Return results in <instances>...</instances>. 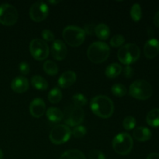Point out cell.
<instances>
[{"label":"cell","mask_w":159,"mask_h":159,"mask_svg":"<svg viewBox=\"0 0 159 159\" xmlns=\"http://www.w3.org/2000/svg\"><path fill=\"white\" fill-rule=\"evenodd\" d=\"M90 109L96 116L107 119L113 115L114 106L113 101L107 96H97L91 100Z\"/></svg>","instance_id":"obj_1"},{"label":"cell","mask_w":159,"mask_h":159,"mask_svg":"<svg viewBox=\"0 0 159 159\" xmlns=\"http://www.w3.org/2000/svg\"><path fill=\"white\" fill-rule=\"evenodd\" d=\"M110 54V47L104 42L97 41L92 43L87 51V56L93 63L101 64L108 59Z\"/></svg>","instance_id":"obj_2"},{"label":"cell","mask_w":159,"mask_h":159,"mask_svg":"<svg viewBox=\"0 0 159 159\" xmlns=\"http://www.w3.org/2000/svg\"><path fill=\"white\" fill-rule=\"evenodd\" d=\"M130 95L139 100H146L152 96L153 89L149 82L144 79H138L130 85L129 89Z\"/></svg>","instance_id":"obj_3"},{"label":"cell","mask_w":159,"mask_h":159,"mask_svg":"<svg viewBox=\"0 0 159 159\" xmlns=\"http://www.w3.org/2000/svg\"><path fill=\"white\" fill-rule=\"evenodd\" d=\"M141 51L139 47L135 43H129L120 48L117 57L120 61L126 65H130L136 62L140 57Z\"/></svg>","instance_id":"obj_4"},{"label":"cell","mask_w":159,"mask_h":159,"mask_svg":"<svg viewBox=\"0 0 159 159\" xmlns=\"http://www.w3.org/2000/svg\"><path fill=\"white\" fill-rule=\"evenodd\" d=\"M62 36L65 41L71 47H79L83 43L85 34L83 29L75 26H68L64 29Z\"/></svg>","instance_id":"obj_5"},{"label":"cell","mask_w":159,"mask_h":159,"mask_svg":"<svg viewBox=\"0 0 159 159\" xmlns=\"http://www.w3.org/2000/svg\"><path fill=\"white\" fill-rule=\"evenodd\" d=\"M85 117V113L82 107L75 105H69L65 108L63 113V118L67 126L77 127L82 124Z\"/></svg>","instance_id":"obj_6"},{"label":"cell","mask_w":159,"mask_h":159,"mask_svg":"<svg viewBox=\"0 0 159 159\" xmlns=\"http://www.w3.org/2000/svg\"><path fill=\"white\" fill-rule=\"evenodd\" d=\"M134 142L131 136L127 133L116 135L113 141V150L120 155H127L131 152Z\"/></svg>","instance_id":"obj_7"},{"label":"cell","mask_w":159,"mask_h":159,"mask_svg":"<svg viewBox=\"0 0 159 159\" xmlns=\"http://www.w3.org/2000/svg\"><path fill=\"white\" fill-rule=\"evenodd\" d=\"M18 20V12L13 6L7 3L0 5V23L4 26H13Z\"/></svg>","instance_id":"obj_8"},{"label":"cell","mask_w":159,"mask_h":159,"mask_svg":"<svg viewBox=\"0 0 159 159\" xmlns=\"http://www.w3.org/2000/svg\"><path fill=\"white\" fill-rule=\"evenodd\" d=\"M30 52L36 60H45L49 55V46L41 39H34L30 43Z\"/></svg>","instance_id":"obj_9"},{"label":"cell","mask_w":159,"mask_h":159,"mask_svg":"<svg viewBox=\"0 0 159 159\" xmlns=\"http://www.w3.org/2000/svg\"><path fill=\"white\" fill-rule=\"evenodd\" d=\"M71 130L65 124L56 125L50 133V140L54 144H62L70 139Z\"/></svg>","instance_id":"obj_10"},{"label":"cell","mask_w":159,"mask_h":159,"mask_svg":"<svg viewBox=\"0 0 159 159\" xmlns=\"http://www.w3.org/2000/svg\"><path fill=\"white\" fill-rule=\"evenodd\" d=\"M49 13V8L45 2L42 1L37 2L31 6L29 11V15L31 20L37 23L43 21Z\"/></svg>","instance_id":"obj_11"},{"label":"cell","mask_w":159,"mask_h":159,"mask_svg":"<svg viewBox=\"0 0 159 159\" xmlns=\"http://www.w3.org/2000/svg\"><path fill=\"white\" fill-rule=\"evenodd\" d=\"M68 49L62 40H56L53 42L51 46V54L53 57L57 61H62L66 57Z\"/></svg>","instance_id":"obj_12"},{"label":"cell","mask_w":159,"mask_h":159,"mask_svg":"<svg viewBox=\"0 0 159 159\" xmlns=\"http://www.w3.org/2000/svg\"><path fill=\"white\" fill-rule=\"evenodd\" d=\"M30 113L34 117L40 118L46 111L44 101L40 98H36L30 104Z\"/></svg>","instance_id":"obj_13"},{"label":"cell","mask_w":159,"mask_h":159,"mask_svg":"<svg viewBox=\"0 0 159 159\" xmlns=\"http://www.w3.org/2000/svg\"><path fill=\"white\" fill-rule=\"evenodd\" d=\"M144 54L147 58L152 59L159 54V41L157 39L152 38L148 40L144 47Z\"/></svg>","instance_id":"obj_14"},{"label":"cell","mask_w":159,"mask_h":159,"mask_svg":"<svg viewBox=\"0 0 159 159\" xmlns=\"http://www.w3.org/2000/svg\"><path fill=\"white\" fill-rule=\"evenodd\" d=\"M11 88L15 93H23L27 91L29 88L28 79L23 76H19L15 78L11 83Z\"/></svg>","instance_id":"obj_15"},{"label":"cell","mask_w":159,"mask_h":159,"mask_svg":"<svg viewBox=\"0 0 159 159\" xmlns=\"http://www.w3.org/2000/svg\"><path fill=\"white\" fill-rule=\"evenodd\" d=\"M77 76L75 72L72 71H68L61 74L58 79V85L61 88H68L75 82Z\"/></svg>","instance_id":"obj_16"},{"label":"cell","mask_w":159,"mask_h":159,"mask_svg":"<svg viewBox=\"0 0 159 159\" xmlns=\"http://www.w3.org/2000/svg\"><path fill=\"white\" fill-rule=\"evenodd\" d=\"M133 137L138 141H147L152 138V132L148 128L144 127H139L134 129L133 132Z\"/></svg>","instance_id":"obj_17"},{"label":"cell","mask_w":159,"mask_h":159,"mask_svg":"<svg viewBox=\"0 0 159 159\" xmlns=\"http://www.w3.org/2000/svg\"><path fill=\"white\" fill-rule=\"evenodd\" d=\"M47 118L52 123H58L63 119V113L59 109L51 107L46 112Z\"/></svg>","instance_id":"obj_18"},{"label":"cell","mask_w":159,"mask_h":159,"mask_svg":"<svg viewBox=\"0 0 159 159\" xmlns=\"http://www.w3.org/2000/svg\"><path fill=\"white\" fill-rule=\"evenodd\" d=\"M95 34L100 40H106L110 37V30L107 25L100 23L95 27Z\"/></svg>","instance_id":"obj_19"},{"label":"cell","mask_w":159,"mask_h":159,"mask_svg":"<svg viewBox=\"0 0 159 159\" xmlns=\"http://www.w3.org/2000/svg\"><path fill=\"white\" fill-rule=\"evenodd\" d=\"M148 124L152 127H159V109L155 108L148 112L146 116Z\"/></svg>","instance_id":"obj_20"},{"label":"cell","mask_w":159,"mask_h":159,"mask_svg":"<svg viewBox=\"0 0 159 159\" xmlns=\"http://www.w3.org/2000/svg\"><path fill=\"white\" fill-rule=\"evenodd\" d=\"M122 70L123 68L120 65L117 63H113L110 64L107 67V69H106L105 74L107 77H108L109 79H115V78H116L121 74Z\"/></svg>","instance_id":"obj_21"},{"label":"cell","mask_w":159,"mask_h":159,"mask_svg":"<svg viewBox=\"0 0 159 159\" xmlns=\"http://www.w3.org/2000/svg\"><path fill=\"white\" fill-rule=\"evenodd\" d=\"M31 84L36 89L44 91L48 88V83L44 78L40 75H34L31 79Z\"/></svg>","instance_id":"obj_22"},{"label":"cell","mask_w":159,"mask_h":159,"mask_svg":"<svg viewBox=\"0 0 159 159\" xmlns=\"http://www.w3.org/2000/svg\"><path fill=\"white\" fill-rule=\"evenodd\" d=\"M60 159H86L85 155L77 149H71L64 152Z\"/></svg>","instance_id":"obj_23"},{"label":"cell","mask_w":159,"mask_h":159,"mask_svg":"<svg viewBox=\"0 0 159 159\" xmlns=\"http://www.w3.org/2000/svg\"><path fill=\"white\" fill-rule=\"evenodd\" d=\"M48 100L53 104L58 103L62 99V93L61 91V89L57 87H54V89L50 91V93H48Z\"/></svg>","instance_id":"obj_24"},{"label":"cell","mask_w":159,"mask_h":159,"mask_svg":"<svg viewBox=\"0 0 159 159\" xmlns=\"http://www.w3.org/2000/svg\"><path fill=\"white\" fill-rule=\"evenodd\" d=\"M43 68L45 72L48 75H56L57 72H58V68H57V64L51 60L46 61L43 63Z\"/></svg>","instance_id":"obj_25"},{"label":"cell","mask_w":159,"mask_h":159,"mask_svg":"<svg viewBox=\"0 0 159 159\" xmlns=\"http://www.w3.org/2000/svg\"><path fill=\"white\" fill-rule=\"evenodd\" d=\"M130 16H131L132 20L134 22L140 21L142 16V12H141V7L140 4L135 3L132 6L130 9Z\"/></svg>","instance_id":"obj_26"},{"label":"cell","mask_w":159,"mask_h":159,"mask_svg":"<svg viewBox=\"0 0 159 159\" xmlns=\"http://www.w3.org/2000/svg\"><path fill=\"white\" fill-rule=\"evenodd\" d=\"M112 93L115 96L117 97H122L124 96L127 93V89L124 85L122 84H114L111 88Z\"/></svg>","instance_id":"obj_27"},{"label":"cell","mask_w":159,"mask_h":159,"mask_svg":"<svg viewBox=\"0 0 159 159\" xmlns=\"http://www.w3.org/2000/svg\"><path fill=\"white\" fill-rule=\"evenodd\" d=\"M72 100L74 105L82 107L87 104V98L82 93H76L72 96Z\"/></svg>","instance_id":"obj_28"},{"label":"cell","mask_w":159,"mask_h":159,"mask_svg":"<svg viewBox=\"0 0 159 159\" xmlns=\"http://www.w3.org/2000/svg\"><path fill=\"white\" fill-rule=\"evenodd\" d=\"M136 125V120L134 116H128L123 120V127L126 130H133Z\"/></svg>","instance_id":"obj_29"},{"label":"cell","mask_w":159,"mask_h":159,"mask_svg":"<svg viewBox=\"0 0 159 159\" xmlns=\"http://www.w3.org/2000/svg\"><path fill=\"white\" fill-rule=\"evenodd\" d=\"M124 42H125V39H124V36L120 35V34H117V35H115L112 37L110 43L113 48H118V47L122 46Z\"/></svg>","instance_id":"obj_30"},{"label":"cell","mask_w":159,"mask_h":159,"mask_svg":"<svg viewBox=\"0 0 159 159\" xmlns=\"http://www.w3.org/2000/svg\"><path fill=\"white\" fill-rule=\"evenodd\" d=\"M86 128L85 127H83V126H77L71 131V134H72L75 138H79L85 136L86 134Z\"/></svg>","instance_id":"obj_31"},{"label":"cell","mask_w":159,"mask_h":159,"mask_svg":"<svg viewBox=\"0 0 159 159\" xmlns=\"http://www.w3.org/2000/svg\"><path fill=\"white\" fill-rule=\"evenodd\" d=\"M89 159H106V156L102 152L99 150H92L89 153Z\"/></svg>","instance_id":"obj_32"},{"label":"cell","mask_w":159,"mask_h":159,"mask_svg":"<svg viewBox=\"0 0 159 159\" xmlns=\"http://www.w3.org/2000/svg\"><path fill=\"white\" fill-rule=\"evenodd\" d=\"M41 36L43 39V41L51 42L54 40V35L50 30H43L41 33Z\"/></svg>","instance_id":"obj_33"},{"label":"cell","mask_w":159,"mask_h":159,"mask_svg":"<svg viewBox=\"0 0 159 159\" xmlns=\"http://www.w3.org/2000/svg\"><path fill=\"white\" fill-rule=\"evenodd\" d=\"M19 68H20V71L22 75H27L30 71V65L26 61H23L19 65Z\"/></svg>","instance_id":"obj_34"},{"label":"cell","mask_w":159,"mask_h":159,"mask_svg":"<svg viewBox=\"0 0 159 159\" xmlns=\"http://www.w3.org/2000/svg\"><path fill=\"white\" fill-rule=\"evenodd\" d=\"M122 71L124 77L127 78V79H130V78H131L132 76H133L134 70L133 68H132L130 66H129V65H127V66L122 70Z\"/></svg>","instance_id":"obj_35"},{"label":"cell","mask_w":159,"mask_h":159,"mask_svg":"<svg viewBox=\"0 0 159 159\" xmlns=\"http://www.w3.org/2000/svg\"><path fill=\"white\" fill-rule=\"evenodd\" d=\"M95 27L93 24H87L84 27L83 30L85 34H87L88 35H93L95 34Z\"/></svg>","instance_id":"obj_36"},{"label":"cell","mask_w":159,"mask_h":159,"mask_svg":"<svg viewBox=\"0 0 159 159\" xmlns=\"http://www.w3.org/2000/svg\"><path fill=\"white\" fill-rule=\"evenodd\" d=\"M147 159H159L158 153H151L148 155Z\"/></svg>","instance_id":"obj_37"},{"label":"cell","mask_w":159,"mask_h":159,"mask_svg":"<svg viewBox=\"0 0 159 159\" xmlns=\"http://www.w3.org/2000/svg\"><path fill=\"white\" fill-rule=\"evenodd\" d=\"M154 23L157 27H159V11L155 14V17H154Z\"/></svg>","instance_id":"obj_38"},{"label":"cell","mask_w":159,"mask_h":159,"mask_svg":"<svg viewBox=\"0 0 159 159\" xmlns=\"http://www.w3.org/2000/svg\"><path fill=\"white\" fill-rule=\"evenodd\" d=\"M48 2L51 3V4L56 5V4H58V3L61 2L60 1H48Z\"/></svg>","instance_id":"obj_39"},{"label":"cell","mask_w":159,"mask_h":159,"mask_svg":"<svg viewBox=\"0 0 159 159\" xmlns=\"http://www.w3.org/2000/svg\"><path fill=\"white\" fill-rule=\"evenodd\" d=\"M3 158V152L0 149V159H2Z\"/></svg>","instance_id":"obj_40"}]
</instances>
